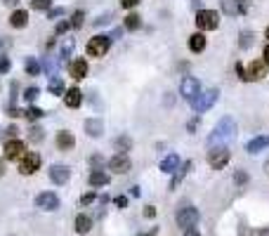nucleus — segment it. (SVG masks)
<instances>
[{
  "instance_id": "nucleus-38",
  "label": "nucleus",
  "mask_w": 269,
  "mask_h": 236,
  "mask_svg": "<svg viewBox=\"0 0 269 236\" xmlns=\"http://www.w3.org/2000/svg\"><path fill=\"white\" fill-rule=\"evenodd\" d=\"M234 180H236V184H246V182H248V175H246L243 170H236V175H234Z\"/></svg>"
},
{
  "instance_id": "nucleus-44",
  "label": "nucleus",
  "mask_w": 269,
  "mask_h": 236,
  "mask_svg": "<svg viewBox=\"0 0 269 236\" xmlns=\"http://www.w3.org/2000/svg\"><path fill=\"white\" fill-rule=\"evenodd\" d=\"M95 201V194H85V196H80V205H88Z\"/></svg>"
},
{
  "instance_id": "nucleus-45",
  "label": "nucleus",
  "mask_w": 269,
  "mask_h": 236,
  "mask_svg": "<svg viewBox=\"0 0 269 236\" xmlns=\"http://www.w3.org/2000/svg\"><path fill=\"white\" fill-rule=\"evenodd\" d=\"M116 205H118V208H126L127 199H126V196H116Z\"/></svg>"
},
{
  "instance_id": "nucleus-20",
  "label": "nucleus",
  "mask_w": 269,
  "mask_h": 236,
  "mask_svg": "<svg viewBox=\"0 0 269 236\" xmlns=\"http://www.w3.org/2000/svg\"><path fill=\"white\" fill-rule=\"evenodd\" d=\"M10 24H12L15 29L26 26V24H29V12H26V10H17V12H12V15H10Z\"/></svg>"
},
{
  "instance_id": "nucleus-8",
  "label": "nucleus",
  "mask_w": 269,
  "mask_h": 236,
  "mask_svg": "<svg viewBox=\"0 0 269 236\" xmlns=\"http://www.w3.org/2000/svg\"><path fill=\"white\" fill-rule=\"evenodd\" d=\"M217 94H220L217 90H208V92H203V94H198L196 99H194V111L196 113H206L217 102Z\"/></svg>"
},
{
  "instance_id": "nucleus-15",
  "label": "nucleus",
  "mask_w": 269,
  "mask_h": 236,
  "mask_svg": "<svg viewBox=\"0 0 269 236\" xmlns=\"http://www.w3.org/2000/svg\"><path fill=\"white\" fill-rule=\"evenodd\" d=\"M64 102H66V107L78 109V107H80V102H83V92L78 90V88H69V90L64 92Z\"/></svg>"
},
{
  "instance_id": "nucleus-54",
  "label": "nucleus",
  "mask_w": 269,
  "mask_h": 236,
  "mask_svg": "<svg viewBox=\"0 0 269 236\" xmlns=\"http://www.w3.org/2000/svg\"><path fill=\"white\" fill-rule=\"evenodd\" d=\"M2 2H5V5H17L19 0H2Z\"/></svg>"
},
{
  "instance_id": "nucleus-11",
  "label": "nucleus",
  "mask_w": 269,
  "mask_h": 236,
  "mask_svg": "<svg viewBox=\"0 0 269 236\" xmlns=\"http://www.w3.org/2000/svg\"><path fill=\"white\" fill-rule=\"evenodd\" d=\"M2 151H5V158H7V161H15V158H21V156H24L26 146H24V142H21V140H15V137H12V140L5 144V149H2Z\"/></svg>"
},
{
  "instance_id": "nucleus-12",
  "label": "nucleus",
  "mask_w": 269,
  "mask_h": 236,
  "mask_svg": "<svg viewBox=\"0 0 269 236\" xmlns=\"http://www.w3.org/2000/svg\"><path fill=\"white\" fill-rule=\"evenodd\" d=\"M109 170L116 173V175H126L127 170H130V158H127L126 154H116V156L109 161Z\"/></svg>"
},
{
  "instance_id": "nucleus-5",
  "label": "nucleus",
  "mask_w": 269,
  "mask_h": 236,
  "mask_svg": "<svg viewBox=\"0 0 269 236\" xmlns=\"http://www.w3.org/2000/svg\"><path fill=\"white\" fill-rule=\"evenodd\" d=\"M111 47V38L109 36H95L88 43V55L90 57H104Z\"/></svg>"
},
{
  "instance_id": "nucleus-47",
  "label": "nucleus",
  "mask_w": 269,
  "mask_h": 236,
  "mask_svg": "<svg viewBox=\"0 0 269 236\" xmlns=\"http://www.w3.org/2000/svg\"><path fill=\"white\" fill-rule=\"evenodd\" d=\"M17 132H19L17 126H10V127H7V135H10V137H17Z\"/></svg>"
},
{
  "instance_id": "nucleus-18",
  "label": "nucleus",
  "mask_w": 269,
  "mask_h": 236,
  "mask_svg": "<svg viewBox=\"0 0 269 236\" xmlns=\"http://www.w3.org/2000/svg\"><path fill=\"white\" fill-rule=\"evenodd\" d=\"M267 146H269V137H265V135H262V137H255V140H251V142L246 144V151H248V154H260V151H265Z\"/></svg>"
},
{
  "instance_id": "nucleus-24",
  "label": "nucleus",
  "mask_w": 269,
  "mask_h": 236,
  "mask_svg": "<svg viewBox=\"0 0 269 236\" xmlns=\"http://www.w3.org/2000/svg\"><path fill=\"white\" fill-rule=\"evenodd\" d=\"M123 24H126L127 31H137V29L142 26V17H140V15H127Z\"/></svg>"
},
{
  "instance_id": "nucleus-1",
  "label": "nucleus",
  "mask_w": 269,
  "mask_h": 236,
  "mask_svg": "<svg viewBox=\"0 0 269 236\" xmlns=\"http://www.w3.org/2000/svg\"><path fill=\"white\" fill-rule=\"evenodd\" d=\"M234 135H236V123H234V118H229V116H224L220 123L215 126V130H213V135L208 137V146H222L224 142H229V140H234Z\"/></svg>"
},
{
  "instance_id": "nucleus-30",
  "label": "nucleus",
  "mask_w": 269,
  "mask_h": 236,
  "mask_svg": "<svg viewBox=\"0 0 269 236\" xmlns=\"http://www.w3.org/2000/svg\"><path fill=\"white\" fill-rule=\"evenodd\" d=\"M71 52H73V38H69V40H66V43L62 45V52H59V57H62L64 62H66V59L71 57Z\"/></svg>"
},
{
  "instance_id": "nucleus-10",
  "label": "nucleus",
  "mask_w": 269,
  "mask_h": 236,
  "mask_svg": "<svg viewBox=\"0 0 269 236\" xmlns=\"http://www.w3.org/2000/svg\"><path fill=\"white\" fill-rule=\"evenodd\" d=\"M265 73H267V64L265 62H253L251 66H248V71H243V80H248V83H253V80H260V78H265Z\"/></svg>"
},
{
  "instance_id": "nucleus-16",
  "label": "nucleus",
  "mask_w": 269,
  "mask_h": 236,
  "mask_svg": "<svg viewBox=\"0 0 269 236\" xmlns=\"http://www.w3.org/2000/svg\"><path fill=\"white\" fill-rule=\"evenodd\" d=\"M73 144H76V140H73L71 132H66V130L57 132V149L59 151H69V149H73Z\"/></svg>"
},
{
  "instance_id": "nucleus-36",
  "label": "nucleus",
  "mask_w": 269,
  "mask_h": 236,
  "mask_svg": "<svg viewBox=\"0 0 269 236\" xmlns=\"http://www.w3.org/2000/svg\"><path fill=\"white\" fill-rule=\"evenodd\" d=\"M43 66H45V71H47V76H54V69H57V64H54V59H52V57H47Z\"/></svg>"
},
{
  "instance_id": "nucleus-27",
  "label": "nucleus",
  "mask_w": 269,
  "mask_h": 236,
  "mask_svg": "<svg viewBox=\"0 0 269 236\" xmlns=\"http://www.w3.org/2000/svg\"><path fill=\"white\" fill-rule=\"evenodd\" d=\"M189 168H191V163H184V168H182V170H175V177H173V182H170V191H173V189H177V184L179 182H182V177H184V175H187V170H189Z\"/></svg>"
},
{
  "instance_id": "nucleus-21",
  "label": "nucleus",
  "mask_w": 269,
  "mask_h": 236,
  "mask_svg": "<svg viewBox=\"0 0 269 236\" xmlns=\"http://www.w3.org/2000/svg\"><path fill=\"white\" fill-rule=\"evenodd\" d=\"M189 50H191V52H203V50H206V36H203V33L189 36Z\"/></svg>"
},
{
  "instance_id": "nucleus-6",
  "label": "nucleus",
  "mask_w": 269,
  "mask_h": 236,
  "mask_svg": "<svg viewBox=\"0 0 269 236\" xmlns=\"http://www.w3.org/2000/svg\"><path fill=\"white\" fill-rule=\"evenodd\" d=\"M40 163H43V158H40V154H36V151H29L24 158H21V165H19V173L21 175H33L38 168H40Z\"/></svg>"
},
{
  "instance_id": "nucleus-13",
  "label": "nucleus",
  "mask_w": 269,
  "mask_h": 236,
  "mask_svg": "<svg viewBox=\"0 0 269 236\" xmlns=\"http://www.w3.org/2000/svg\"><path fill=\"white\" fill-rule=\"evenodd\" d=\"M69 177H71V170H69L66 165H52V168H50V180H52L54 184H66Z\"/></svg>"
},
{
  "instance_id": "nucleus-19",
  "label": "nucleus",
  "mask_w": 269,
  "mask_h": 236,
  "mask_svg": "<svg viewBox=\"0 0 269 236\" xmlns=\"http://www.w3.org/2000/svg\"><path fill=\"white\" fill-rule=\"evenodd\" d=\"M179 168V156L177 154H170L161 161V173H175Z\"/></svg>"
},
{
  "instance_id": "nucleus-37",
  "label": "nucleus",
  "mask_w": 269,
  "mask_h": 236,
  "mask_svg": "<svg viewBox=\"0 0 269 236\" xmlns=\"http://www.w3.org/2000/svg\"><path fill=\"white\" fill-rule=\"evenodd\" d=\"M130 144H132V142H130V137H118V140H116V146H118V149H123V151H127Z\"/></svg>"
},
{
  "instance_id": "nucleus-35",
  "label": "nucleus",
  "mask_w": 269,
  "mask_h": 236,
  "mask_svg": "<svg viewBox=\"0 0 269 236\" xmlns=\"http://www.w3.org/2000/svg\"><path fill=\"white\" fill-rule=\"evenodd\" d=\"M31 5H33V10H50L52 0H31Z\"/></svg>"
},
{
  "instance_id": "nucleus-28",
  "label": "nucleus",
  "mask_w": 269,
  "mask_h": 236,
  "mask_svg": "<svg viewBox=\"0 0 269 236\" xmlns=\"http://www.w3.org/2000/svg\"><path fill=\"white\" fill-rule=\"evenodd\" d=\"M24 116H26L29 121H38V118L45 116V111L38 109V107H26V109H24Z\"/></svg>"
},
{
  "instance_id": "nucleus-22",
  "label": "nucleus",
  "mask_w": 269,
  "mask_h": 236,
  "mask_svg": "<svg viewBox=\"0 0 269 236\" xmlns=\"http://www.w3.org/2000/svg\"><path fill=\"white\" fill-rule=\"evenodd\" d=\"M90 184H92V187H107L109 175L104 170H92V173H90Z\"/></svg>"
},
{
  "instance_id": "nucleus-33",
  "label": "nucleus",
  "mask_w": 269,
  "mask_h": 236,
  "mask_svg": "<svg viewBox=\"0 0 269 236\" xmlns=\"http://www.w3.org/2000/svg\"><path fill=\"white\" fill-rule=\"evenodd\" d=\"M38 94H40V90L38 88H29V90H24V99L29 102V104H33L38 99Z\"/></svg>"
},
{
  "instance_id": "nucleus-49",
  "label": "nucleus",
  "mask_w": 269,
  "mask_h": 236,
  "mask_svg": "<svg viewBox=\"0 0 269 236\" xmlns=\"http://www.w3.org/2000/svg\"><path fill=\"white\" fill-rule=\"evenodd\" d=\"M92 165H95V170H99V165H102V156H95V158H92Z\"/></svg>"
},
{
  "instance_id": "nucleus-4",
  "label": "nucleus",
  "mask_w": 269,
  "mask_h": 236,
  "mask_svg": "<svg viewBox=\"0 0 269 236\" xmlns=\"http://www.w3.org/2000/svg\"><path fill=\"white\" fill-rule=\"evenodd\" d=\"M220 24V15L215 10H198L196 12V26L201 31H213Z\"/></svg>"
},
{
  "instance_id": "nucleus-31",
  "label": "nucleus",
  "mask_w": 269,
  "mask_h": 236,
  "mask_svg": "<svg viewBox=\"0 0 269 236\" xmlns=\"http://www.w3.org/2000/svg\"><path fill=\"white\" fill-rule=\"evenodd\" d=\"M29 140H31V142H43V127H38V126H33L31 127V130H29Z\"/></svg>"
},
{
  "instance_id": "nucleus-55",
  "label": "nucleus",
  "mask_w": 269,
  "mask_h": 236,
  "mask_svg": "<svg viewBox=\"0 0 269 236\" xmlns=\"http://www.w3.org/2000/svg\"><path fill=\"white\" fill-rule=\"evenodd\" d=\"M260 236H269V229H262V232H260Z\"/></svg>"
},
{
  "instance_id": "nucleus-46",
  "label": "nucleus",
  "mask_w": 269,
  "mask_h": 236,
  "mask_svg": "<svg viewBox=\"0 0 269 236\" xmlns=\"http://www.w3.org/2000/svg\"><path fill=\"white\" fill-rule=\"evenodd\" d=\"M184 236H201V234H198V229H196V227H189V229L184 232Z\"/></svg>"
},
{
  "instance_id": "nucleus-3",
  "label": "nucleus",
  "mask_w": 269,
  "mask_h": 236,
  "mask_svg": "<svg viewBox=\"0 0 269 236\" xmlns=\"http://www.w3.org/2000/svg\"><path fill=\"white\" fill-rule=\"evenodd\" d=\"M229 149L227 146H210V151H208V163L210 168H215V170H222L224 165L229 163Z\"/></svg>"
},
{
  "instance_id": "nucleus-48",
  "label": "nucleus",
  "mask_w": 269,
  "mask_h": 236,
  "mask_svg": "<svg viewBox=\"0 0 269 236\" xmlns=\"http://www.w3.org/2000/svg\"><path fill=\"white\" fill-rule=\"evenodd\" d=\"M109 19H111V15H104V17H99V19H95V24L99 26V24H107Z\"/></svg>"
},
{
  "instance_id": "nucleus-23",
  "label": "nucleus",
  "mask_w": 269,
  "mask_h": 236,
  "mask_svg": "<svg viewBox=\"0 0 269 236\" xmlns=\"http://www.w3.org/2000/svg\"><path fill=\"white\" fill-rule=\"evenodd\" d=\"M90 229H92V220L88 218V215H76V232L78 234H88Z\"/></svg>"
},
{
  "instance_id": "nucleus-14",
  "label": "nucleus",
  "mask_w": 269,
  "mask_h": 236,
  "mask_svg": "<svg viewBox=\"0 0 269 236\" xmlns=\"http://www.w3.org/2000/svg\"><path fill=\"white\" fill-rule=\"evenodd\" d=\"M69 71H71V76L76 80H83V78L88 76V62H85V59H73Z\"/></svg>"
},
{
  "instance_id": "nucleus-26",
  "label": "nucleus",
  "mask_w": 269,
  "mask_h": 236,
  "mask_svg": "<svg viewBox=\"0 0 269 236\" xmlns=\"http://www.w3.org/2000/svg\"><path fill=\"white\" fill-rule=\"evenodd\" d=\"M24 69H26L29 76H38V73H40V64H38L36 57H29V59H26V64H24Z\"/></svg>"
},
{
  "instance_id": "nucleus-52",
  "label": "nucleus",
  "mask_w": 269,
  "mask_h": 236,
  "mask_svg": "<svg viewBox=\"0 0 269 236\" xmlns=\"http://www.w3.org/2000/svg\"><path fill=\"white\" fill-rule=\"evenodd\" d=\"M187 127H189V132H194V130H196V118H194V121H191Z\"/></svg>"
},
{
  "instance_id": "nucleus-50",
  "label": "nucleus",
  "mask_w": 269,
  "mask_h": 236,
  "mask_svg": "<svg viewBox=\"0 0 269 236\" xmlns=\"http://www.w3.org/2000/svg\"><path fill=\"white\" fill-rule=\"evenodd\" d=\"M144 213H146V218H154V215H156V210H154V205H149V208H146Z\"/></svg>"
},
{
  "instance_id": "nucleus-7",
  "label": "nucleus",
  "mask_w": 269,
  "mask_h": 236,
  "mask_svg": "<svg viewBox=\"0 0 269 236\" xmlns=\"http://www.w3.org/2000/svg\"><path fill=\"white\" fill-rule=\"evenodd\" d=\"M177 227H182V229H189V227H196L198 222V210L196 208H191V205H187V208H182L177 213Z\"/></svg>"
},
{
  "instance_id": "nucleus-2",
  "label": "nucleus",
  "mask_w": 269,
  "mask_h": 236,
  "mask_svg": "<svg viewBox=\"0 0 269 236\" xmlns=\"http://www.w3.org/2000/svg\"><path fill=\"white\" fill-rule=\"evenodd\" d=\"M179 94H182L187 102L194 104V99L201 94V85H198V80L194 76H184V78H182V83H179Z\"/></svg>"
},
{
  "instance_id": "nucleus-43",
  "label": "nucleus",
  "mask_w": 269,
  "mask_h": 236,
  "mask_svg": "<svg viewBox=\"0 0 269 236\" xmlns=\"http://www.w3.org/2000/svg\"><path fill=\"white\" fill-rule=\"evenodd\" d=\"M137 2H140V0H121V5H123L126 10H132V7H135Z\"/></svg>"
},
{
  "instance_id": "nucleus-29",
  "label": "nucleus",
  "mask_w": 269,
  "mask_h": 236,
  "mask_svg": "<svg viewBox=\"0 0 269 236\" xmlns=\"http://www.w3.org/2000/svg\"><path fill=\"white\" fill-rule=\"evenodd\" d=\"M50 92H52V94H64V83H62V80H59V78H50Z\"/></svg>"
},
{
  "instance_id": "nucleus-40",
  "label": "nucleus",
  "mask_w": 269,
  "mask_h": 236,
  "mask_svg": "<svg viewBox=\"0 0 269 236\" xmlns=\"http://www.w3.org/2000/svg\"><path fill=\"white\" fill-rule=\"evenodd\" d=\"M236 2H238V10H241V15L251 10V0H236Z\"/></svg>"
},
{
  "instance_id": "nucleus-42",
  "label": "nucleus",
  "mask_w": 269,
  "mask_h": 236,
  "mask_svg": "<svg viewBox=\"0 0 269 236\" xmlns=\"http://www.w3.org/2000/svg\"><path fill=\"white\" fill-rule=\"evenodd\" d=\"M5 71H10V59L7 57L0 59V73H5Z\"/></svg>"
},
{
  "instance_id": "nucleus-32",
  "label": "nucleus",
  "mask_w": 269,
  "mask_h": 236,
  "mask_svg": "<svg viewBox=\"0 0 269 236\" xmlns=\"http://www.w3.org/2000/svg\"><path fill=\"white\" fill-rule=\"evenodd\" d=\"M238 45H241L243 50H248V47H251V45H253V33H251V31H243V33H241V40H238Z\"/></svg>"
},
{
  "instance_id": "nucleus-51",
  "label": "nucleus",
  "mask_w": 269,
  "mask_h": 236,
  "mask_svg": "<svg viewBox=\"0 0 269 236\" xmlns=\"http://www.w3.org/2000/svg\"><path fill=\"white\" fill-rule=\"evenodd\" d=\"M262 55H265V59H262V62H265V64H267V66H269V45H267V47H265V52H262Z\"/></svg>"
},
{
  "instance_id": "nucleus-9",
  "label": "nucleus",
  "mask_w": 269,
  "mask_h": 236,
  "mask_svg": "<svg viewBox=\"0 0 269 236\" xmlns=\"http://www.w3.org/2000/svg\"><path fill=\"white\" fill-rule=\"evenodd\" d=\"M36 205L40 208V210H50V213H52V210L59 208V196L52 194V191H43V194H38Z\"/></svg>"
},
{
  "instance_id": "nucleus-41",
  "label": "nucleus",
  "mask_w": 269,
  "mask_h": 236,
  "mask_svg": "<svg viewBox=\"0 0 269 236\" xmlns=\"http://www.w3.org/2000/svg\"><path fill=\"white\" fill-rule=\"evenodd\" d=\"M62 15H64V10H62V7H54V10L47 12V19H57V17H62Z\"/></svg>"
},
{
  "instance_id": "nucleus-25",
  "label": "nucleus",
  "mask_w": 269,
  "mask_h": 236,
  "mask_svg": "<svg viewBox=\"0 0 269 236\" xmlns=\"http://www.w3.org/2000/svg\"><path fill=\"white\" fill-rule=\"evenodd\" d=\"M222 10H224L229 17L241 15V10H238V2H236V0H222Z\"/></svg>"
},
{
  "instance_id": "nucleus-39",
  "label": "nucleus",
  "mask_w": 269,
  "mask_h": 236,
  "mask_svg": "<svg viewBox=\"0 0 269 236\" xmlns=\"http://www.w3.org/2000/svg\"><path fill=\"white\" fill-rule=\"evenodd\" d=\"M69 29H71V21H59L57 24V33H66Z\"/></svg>"
},
{
  "instance_id": "nucleus-17",
  "label": "nucleus",
  "mask_w": 269,
  "mask_h": 236,
  "mask_svg": "<svg viewBox=\"0 0 269 236\" xmlns=\"http://www.w3.org/2000/svg\"><path fill=\"white\" fill-rule=\"evenodd\" d=\"M83 127H85V132H88L90 137H99V135L104 132V123H102L99 118H88V121L83 123Z\"/></svg>"
},
{
  "instance_id": "nucleus-53",
  "label": "nucleus",
  "mask_w": 269,
  "mask_h": 236,
  "mask_svg": "<svg viewBox=\"0 0 269 236\" xmlns=\"http://www.w3.org/2000/svg\"><path fill=\"white\" fill-rule=\"evenodd\" d=\"M2 175H5V161L0 158V177H2Z\"/></svg>"
},
{
  "instance_id": "nucleus-34",
  "label": "nucleus",
  "mask_w": 269,
  "mask_h": 236,
  "mask_svg": "<svg viewBox=\"0 0 269 236\" xmlns=\"http://www.w3.org/2000/svg\"><path fill=\"white\" fill-rule=\"evenodd\" d=\"M83 17H85V12H83V10H76V12H73V19H71V26H73V29L83 26Z\"/></svg>"
},
{
  "instance_id": "nucleus-56",
  "label": "nucleus",
  "mask_w": 269,
  "mask_h": 236,
  "mask_svg": "<svg viewBox=\"0 0 269 236\" xmlns=\"http://www.w3.org/2000/svg\"><path fill=\"white\" fill-rule=\"evenodd\" d=\"M265 36H267V40H269V26H267V31H265Z\"/></svg>"
}]
</instances>
